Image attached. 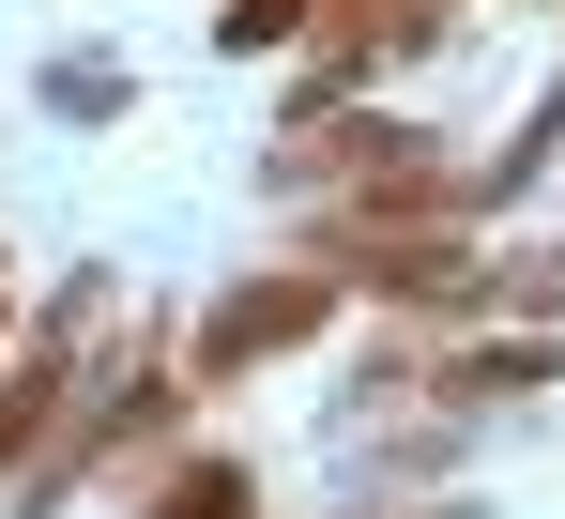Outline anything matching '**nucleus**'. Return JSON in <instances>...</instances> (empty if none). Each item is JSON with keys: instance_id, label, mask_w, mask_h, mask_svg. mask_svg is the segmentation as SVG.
Instances as JSON below:
<instances>
[{"instance_id": "f257e3e1", "label": "nucleus", "mask_w": 565, "mask_h": 519, "mask_svg": "<svg viewBox=\"0 0 565 519\" xmlns=\"http://www.w3.org/2000/svg\"><path fill=\"white\" fill-rule=\"evenodd\" d=\"M153 519H245V489H230V474H214V458H199L184 489H153Z\"/></svg>"}]
</instances>
